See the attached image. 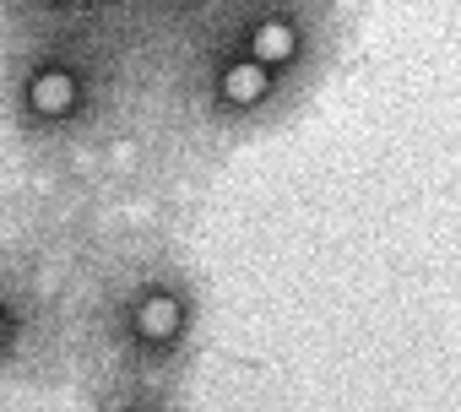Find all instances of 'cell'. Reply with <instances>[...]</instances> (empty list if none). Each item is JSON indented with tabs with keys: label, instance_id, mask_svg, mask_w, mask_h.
<instances>
[{
	"label": "cell",
	"instance_id": "6da1fadb",
	"mask_svg": "<svg viewBox=\"0 0 461 412\" xmlns=\"http://www.w3.org/2000/svg\"><path fill=\"white\" fill-rule=\"evenodd\" d=\"M267 66L261 60H245V66H228L222 71V82H217V93L234 103V109H245V103H261V93H267Z\"/></svg>",
	"mask_w": 461,
	"mask_h": 412
},
{
	"label": "cell",
	"instance_id": "7a4b0ae2",
	"mask_svg": "<svg viewBox=\"0 0 461 412\" xmlns=\"http://www.w3.org/2000/svg\"><path fill=\"white\" fill-rule=\"evenodd\" d=\"M28 98H33L39 114H66V109L77 103V82H71L66 71H44V76H33Z\"/></svg>",
	"mask_w": 461,
	"mask_h": 412
},
{
	"label": "cell",
	"instance_id": "3957f363",
	"mask_svg": "<svg viewBox=\"0 0 461 412\" xmlns=\"http://www.w3.org/2000/svg\"><path fill=\"white\" fill-rule=\"evenodd\" d=\"M250 49H256V60H261V66H283V60H294L299 39H294V28H288V22H261V28H256V39H250Z\"/></svg>",
	"mask_w": 461,
	"mask_h": 412
},
{
	"label": "cell",
	"instance_id": "277c9868",
	"mask_svg": "<svg viewBox=\"0 0 461 412\" xmlns=\"http://www.w3.org/2000/svg\"><path fill=\"white\" fill-rule=\"evenodd\" d=\"M136 326H141V336L168 342V336L179 331V304H174V299H147L141 315H136Z\"/></svg>",
	"mask_w": 461,
	"mask_h": 412
},
{
	"label": "cell",
	"instance_id": "5b68a950",
	"mask_svg": "<svg viewBox=\"0 0 461 412\" xmlns=\"http://www.w3.org/2000/svg\"><path fill=\"white\" fill-rule=\"evenodd\" d=\"M0 342H6V315H0Z\"/></svg>",
	"mask_w": 461,
	"mask_h": 412
}]
</instances>
